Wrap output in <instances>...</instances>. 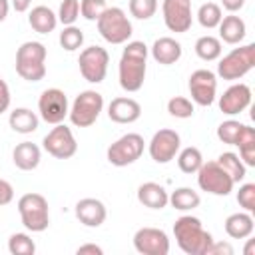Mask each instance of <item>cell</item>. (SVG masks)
I'll return each mask as SVG.
<instances>
[{
  "label": "cell",
  "instance_id": "7dc6e473",
  "mask_svg": "<svg viewBox=\"0 0 255 255\" xmlns=\"http://www.w3.org/2000/svg\"><path fill=\"white\" fill-rule=\"evenodd\" d=\"M8 12H10V0H0V22L6 20Z\"/></svg>",
  "mask_w": 255,
  "mask_h": 255
},
{
  "label": "cell",
  "instance_id": "5b68a950",
  "mask_svg": "<svg viewBox=\"0 0 255 255\" xmlns=\"http://www.w3.org/2000/svg\"><path fill=\"white\" fill-rule=\"evenodd\" d=\"M96 24H98L100 36L110 44H126L133 34V26L128 14L118 6L106 8L102 16L96 20Z\"/></svg>",
  "mask_w": 255,
  "mask_h": 255
},
{
  "label": "cell",
  "instance_id": "ab89813d",
  "mask_svg": "<svg viewBox=\"0 0 255 255\" xmlns=\"http://www.w3.org/2000/svg\"><path fill=\"white\" fill-rule=\"evenodd\" d=\"M237 203L245 211H249V213L255 211V183H243L239 187V191H237Z\"/></svg>",
  "mask_w": 255,
  "mask_h": 255
},
{
  "label": "cell",
  "instance_id": "e575fe53",
  "mask_svg": "<svg viewBox=\"0 0 255 255\" xmlns=\"http://www.w3.org/2000/svg\"><path fill=\"white\" fill-rule=\"evenodd\" d=\"M84 44V32L78 26H64V30L60 32V46L68 52H74L78 48H82Z\"/></svg>",
  "mask_w": 255,
  "mask_h": 255
},
{
  "label": "cell",
  "instance_id": "4316f807",
  "mask_svg": "<svg viewBox=\"0 0 255 255\" xmlns=\"http://www.w3.org/2000/svg\"><path fill=\"white\" fill-rule=\"evenodd\" d=\"M199 203H201V197L191 187H177L175 191L169 193V205L177 211H191L199 207Z\"/></svg>",
  "mask_w": 255,
  "mask_h": 255
},
{
  "label": "cell",
  "instance_id": "5bb4252c",
  "mask_svg": "<svg viewBox=\"0 0 255 255\" xmlns=\"http://www.w3.org/2000/svg\"><path fill=\"white\" fill-rule=\"evenodd\" d=\"M189 94H191V100L197 104V106H211L217 98V74H213L211 70H195L191 76H189Z\"/></svg>",
  "mask_w": 255,
  "mask_h": 255
},
{
  "label": "cell",
  "instance_id": "6da1fadb",
  "mask_svg": "<svg viewBox=\"0 0 255 255\" xmlns=\"http://www.w3.org/2000/svg\"><path fill=\"white\" fill-rule=\"evenodd\" d=\"M147 54H149V48L139 40H131L126 44L120 58V66H118L122 90L126 92L141 90L145 72H147Z\"/></svg>",
  "mask_w": 255,
  "mask_h": 255
},
{
  "label": "cell",
  "instance_id": "44dd1931",
  "mask_svg": "<svg viewBox=\"0 0 255 255\" xmlns=\"http://www.w3.org/2000/svg\"><path fill=\"white\" fill-rule=\"evenodd\" d=\"M137 201L149 209H163L169 205V193L155 181H145L137 187Z\"/></svg>",
  "mask_w": 255,
  "mask_h": 255
},
{
  "label": "cell",
  "instance_id": "52a82bcc",
  "mask_svg": "<svg viewBox=\"0 0 255 255\" xmlns=\"http://www.w3.org/2000/svg\"><path fill=\"white\" fill-rule=\"evenodd\" d=\"M255 66V44H245L239 48H233L229 54H225L217 64V76L223 80H239L247 72H251Z\"/></svg>",
  "mask_w": 255,
  "mask_h": 255
},
{
  "label": "cell",
  "instance_id": "4dcf8cb0",
  "mask_svg": "<svg viewBox=\"0 0 255 255\" xmlns=\"http://www.w3.org/2000/svg\"><path fill=\"white\" fill-rule=\"evenodd\" d=\"M175 157H177V167H179L183 173H187V175L197 173V169H199L201 163H203V155H201V151H199L197 147H193V145L179 149Z\"/></svg>",
  "mask_w": 255,
  "mask_h": 255
},
{
  "label": "cell",
  "instance_id": "7402d4cb",
  "mask_svg": "<svg viewBox=\"0 0 255 255\" xmlns=\"http://www.w3.org/2000/svg\"><path fill=\"white\" fill-rule=\"evenodd\" d=\"M40 159H42V151L36 143L32 141H22L18 143L14 149H12V161L18 169L22 171H32L40 165Z\"/></svg>",
  "mask_w": 255,
  "mask_h": 255
},
{
  "label": "cell",
  "instance_id": "e0dca14e",
  "mask_svg": "<svg viewBox=\"0 0 255 255\" xmlns=\"http://www.w3.org/2000/svg\"><path fill=\"white\" fill-rule=\"evenodd\" d=\"M251 106V88L247 84H233L229 86L223 96H219V110L225 116H237Z\"/></svg>",
  "mask_w": 255,
  "mask_h": 255
},
{
  "label": "cell",
  "instance_id": "d590c367",
  "mask_svg": "<svg viewBox=\"0 0 255 255\" xmlns=\"http://www.w3.org/2000/svg\"><path fill=\"white\" fill-rule=\"evenodd\" d=\"M167 112L169 116L177 118V120H187L193 116L195 108H193V102L189 98H183V96H175L167 102Z\"/></svg>",
  "mask_w": 255,
  "mask_h": 255
},
{
  "label": "cell",
  "instance_id": "7c38bea8",
  "mask_svg": "<svg viewBox=\"0 0 255 255\" xmlns=\"http://www.w3.org/2000/svg\"><path fill=\"white\" fill-rule=\"evenodd\" d=\"M42 145L44 149L56 157V159H68L72 157L76 151H78V141L74 137V131L62 122V124H56L42 139Z\"/></svg>",
  "mask_w": 255,
  "mask_h": 255
},
{
  "label": "cell",
  "instance_id": "4fadbf2b",
  "mask_svg": "<svg viewBox=\"0 0 255 255\" xmlns=\"http://www.w3.org/2000/svg\"><path fill=\"white\" fill-rule=\"evenodd\" d=\"M179 147H181V137L175 129H169V128L155 131L147 143L149 157L155 163H169L171 159H175Z\"/></svg>",
  "mask_w": 255,
  "mask_h": 255
},
{
  "label": "cell",
  "instance_id": "d4e9b609",
  "mask_svg": "<svg viewBox=\"0 0 255 255\" xmlns=\"http://www.w3.org/2000/svg\"><path fill=\"white\" fill-rule=\"evenodd\" d=\"M28 24L38 34H50L58 26V14L48 6H34L28 14Z\"/></svg>",
  "mask_w": 255,
  "mask_h": 255
},
{
  "label": "cell",
  "instance_id": "8fae6325",
  "mask_svg": "<svg viewBox=\"0 0 255 255\" xmlns=\"http://www.w3.org/2000/svg\"><path fill=\"white\" fill-rule=\"evenodd\" d=\"M70 104L66 94L60 88H48L38 98V114L46 124H62L68 118Z\"/></svg>",
  "mask_w": 255,
  "mask_h": 255
},
{
  "label": "cell",
  "instance_id": "30bf717a",
  "mask_svg": "<svg viewBox=\"0 0 255 255\" xmlns=\"http://www.w3.org/2000/svg\"><path fill=\"white\" fill-rule=\"evenodd\" d=\"M108 64H110V54L102 46H88L80 52V58H78L80 74L90 84L104 82L108 74Z\"/></svg>",
  "mask_w": 255,
  "mask_h": 255
},
{
  "label": "cell",
  "instance_id": "83f0119b",
  "mask_svg": "<svg viewBox=\"0 0 255 255\" xmlns=\"http://www.w3.org/2000/svg\"><path fill=\"white\" fill-rule=\"evenodd\" d=\"M215 161H217V163H219V165L229 173V177L233 179V183H239V181H243V179H245V175H247V165L241 161L239 153L223 151Z\"/></svg>",
  "mask_w": 255,
  "mask_h": 255
},
{
  "label": "cell",
  "instance_id": "d6986e66",
  "mask_svg": "<svg viewBox=\"0 0 255 255\" xmlns=\"http://www.w3.org/2000/svg\"><path fill=\"white\" fill-rule=\"evenodd\" d=\"M141 116V106L133 98H114L108 106V118L116 124H133Z\"/></svg>",
  "mask_w": 255,
  "mask_h": 255
},
{
  "label": "cell",
  "instance_id": "603a6c76",
  "mask_svg": "<svg viewBox=\"0 0 255 255\" xmlns=\"http://www.w3.org/2000/svg\"><path fill=\"white\" fill-rule=\"evenodd\" d=\"M217 28H219V40L225 44H241V40L247 34V26H245L243 18L237 14L223 16Z\"/></svg>",
  "mask_w": 255,
  "mask_h": 255
},
{
  "label": "cell",
  "instance_id": "d6a6232c",
  "mask_svg": "<svg viewBox=\"0 0 255 255\" xmlns=\"http://www.w3.org/2000/svg\"><path fill=\"white\" fill-rule=\"evenodd\" d=\"M243 128H245V124H241L237 120H225L217 126V137L227 145H237V139H239Z\"/></svg>",
  "mask_w": 255,
  "mask_h": 255
},
{
  "label": "cell",
  "instance_id": "74e56055",
  "mask_svg": "<svg viewBox=\"0 0 255 255\" xmlns=\"http://www.w3.org/2000/svg\"><path fill=\"white\" fill-rule=\"evenodd\" d=\"M80 16V0H62L58 10V22L64 26H72Z\"/></svg>",
  "mask_w": 255,
  "mask_h": 255
},
{
  "label": "cell",
  "instance_id": "ffe728a7",
  "mask_svg": "<svg viewBox=\"0 0 255 255\" xmlns=\"http://www.w3.org/2000/svg\"><path fill=\"white\" fill-rule=\"evenodd\" d=\"M149 54H151V58H153L157 64H161V66H171V64H175V62L181 58L183 50H181V44H179L175 38L163 36V38H157V40L151 44Z\"/></svg>",
  "mask_w": 255,
  "mask_h": 255
},
{
  "label": "cell",
  "instance_id": "836d02e7",
  "mask_svg": "<svg viewBox=\"0 0 255 255\" xmlns=\"http://www.w3.org/2000/svg\"><path fill=\"white\" fill-rule=\"evenodd\" d=\"M8 251L12 255H34L36 253V243L26 233H12L10 239H8Z\"/></svg>",
  "mask_w": 255,
  "mask_h": 255
},
{
  "label": "cell",
  "instance_id": "1f68e13d",
  "mask_svg": "<svg viewBox=\"0 0 255 255\" xmlns=\"http://www.w3.org/2000/svg\"><path fill=\"white\" fill-rule=\"evenodd\" d=\"M221 18H223L221 6L215 4V2H205V4H201L199 10H197V22H199L203 28H207V30L217 28L219 22H221Z\"/></svg>",
  "mask_w": 255,
  "mask_h": 255
},
{
  "label": "cell",
  "instance_id": "7a4b0ae2",
  "mask_svg": "<svg viewBox=\"0 0 255 255\" xmlns=\"http://www.w3.org/2000/svg\"><path fill=\"white\" fill-rule=\"evenodd\" d=\"M173 235L179 249L187 255H205L213 243V235L203 229L201 221L193 215H181L173 223Z\"/></svg>",
  "mask_w": 255,
  "mask_h": 255
},
{
  "label": "cell",
  "instance_id": "ee69618b",
  "mask_svg": "<svg viewBox=\"0 0 255 255\" xmlns=\"http://www.w3.org/2000/svg\"><path fill=\"white\" fill-rule=\"evenodd\" d=\"M78 255H104V249L96 243H86V245H80L76 249Z\"/></svg>",
  "mask_w": 255,
  "mask_h": 255
},
{
  "label": "cell",
  "instance_id": "b9f144b4",
  "mask_svg": "<svg viewBox=\"0 0 255 255\" xmlns=\"http://www.w3.org/2000/svg\"><path fill=\"white\" fill-rule=\"evenodd\" d=\"M14 199V187L10 181L0 177V205H8Z\"/></svg>",
  "mask_w": 255,
  "mask_h": 255
},
{
  "label": "cell",
  "instance_id": "484cf974",
  "mask_svg": "<svg viewBox=\"0 0 255 255\" xmlns=\"http://www.w3.org/2000/svg\"><path fill=\"white\" fill-rule=\"evenodd\" d=\"M8 124L16 133H24L26 135V133H32V131L38 129L40 118L36 116V112L28 110V108H16V110L10 112Z\"/></svg>",
  "mask_w": 255,
  "mask_h": 255
},
{
  "label": "cell",
  "instance_id": "f6af8a7d",
  "mask_svg": "<svg viewBox=\"0 0 255 255\" xmlns=\"http://www.w3.org/2000/svg\"><path fill=\"white\" fill-rule=\"evenodd\" d=\"M221 6H223L227 12L235 14V12H239V10L245 6V0H221Z\"/></svg>",
  "mask_w": 255,
  "mask_h": 255
},
{
  "label": "cell",
  "instance_id": "3957f363",
  "mask_svg": "<svg viewBox=\"0 0 255 255\" xmlns=\"http://www.w3.org/2000/svg\"><path fill=\"white\" fill-rule=\"evenodd\" d=\"M46 46L36 40L24 42L16 50V74L26 82H40L46 76Z\"/></svg>",
  "mask_w": 255,
  "mask_h": 255
},
{
  "label": "cell",
  "instance_id": "8d00e7d4",
  "mask_svg": "<svg viewBox=\"0 0 255 255\" xmlns=\"http://www.w3.org/2000/svg\"><path fill=\"white\" fill-rule=\"evenodd\" d=\"M157 12V0H129V14L137 20H149Z\"/></svg>",
  "mask_w": 255,
  "mask_h": 255
},
{
  "label": "cell",
  "instance_id": "ba28073f",
  "mask_svg": "<svg viewBox=\"0 0 255 255\" xmlns=\"http://www.w3.org/2000/svg\"><path fill=\"white\" fill-rule=\"evenodd\" d=\"M143 147H145V141L139 133H126L122 137H118L106 151V157L112 165L116 167H126V165H131L135 163L141 153H143Z\"/></svg>",
  "mask_w": 255,
  "mask_h": 255
},
{
  "label": "cell",
  "instance_id": "9a60e30c",
  "mask_svg": "<svg viewBox=\"0 0 255 255\" xmlns=\"http://www.w3.org/2000/svg\"><path fill=\"white\" fill-rule=\"evenodd\" d=\"M163 22L169 32L183 34L193 24V12H191V0H163L161 4Z\"/></svg>",
  "mask_w": 255,
  "mask_h": 255
},
{
  "label": "cell",
  "instance_id": "2e32d148",
  "mask_svg": "<svg viewBox=\"0 0 255 255\" xmlns=\"http://www.w3.org/2000/svg\"><path fill=\"white\" fill-rule=\"evenodd\" d=\"M133 247L141 255H167L169 253V237L163 229L141 227L133 233Z\"/></svg>",
  "mask_w": 255,
  "mask_h": 255
},
{
  "label": "cell",
  "instance_id": "f35d334b",
  "mask_svg": "<svg viewBox=\"0 0 255 255\" xmlns=\"http://www.w3.org/2000/svg\"><path fill=\"white\" fill-rule=\"evenodd\" d=\"M106 8V0H80V14L90 22H96Z\"/></svg>",
  "mask_w": 255,
  "mask_h": 255
},
{
  "label": "cell",
  "instance_id": "277c9868",
  "mask_svg": "<svg viewBox=\"0 0 255 255\" xmlns=\"http://www.w3.org/2000/svg\"><path fill=\"white\" fill-rule=\"evenodd\" d=\"M18 213L22 225L32 233H42L50 225L48 199L42 193H24L18 199Z\"/></svg>",
  "mask_w": 255,
  "mask_h": 255
},
{
  "label": "cell",
  "instance_id": "cb8c5ba5",
  "mask_svg": "<svg viewBox=\"0 0 255 255\" xmlns=\"http://www.w3.org/2000/svg\"><path fill=\"white\" fill-rule=\"evenodd\" d=\"M253 229H255V223L249 211H237L225 219V233L231 239H247L251 237Z\"/></svg>",
  "mask_w": 255,
  "mask_h": 255
},
{
  "label": "cell",
  "instance_id": "f546056e",
  "mask_svg": "<svg viewBox=\"0 0 255 255\" xmlns=\"http://www.w3.org/2000/svg\"><path fill=\"white\" fill-rule=\"evenodd\" d=\"M221 52H223L221 40L215 38V36H211V34L201 36V38H197V42H195V54H197L201 60H205V62L217 60V58L221 56Z\"/></svg>",
  "mask_w": 255,
  "mask_h": 255
},
{
  "label": "cell",
  "instance_id": "8992f818",
  "mask_svg": "<svg viewBox=\"0 0 255 255\" xmlns=\"http://www.w3.org/2000/svg\"><path fill=\"white\" fill-rule=\"evenodd\" d=\"M104 110V96L96 90H84L70 106L68 118L76 128H90L96 124Z\"/></svg>",
  "mask_w": 255,
  "mask_h": 255
},
{
  "label": "cell",
  "instance_id": "7bdbcfd3",
  "mask_svg": "<svg viewBox=\"0 0 255 255\" xmlns=\"http://www.w3.org/2000/svg\"><path fill=\"white\" fill-rule=\"evenodd\" d=\"M10 100H12V96H10V88H8V84L0 78V116L10 108Z\"/></svg>",
  "mask_w": 255,
  "mask_h": 255
},
{
  "label": "cell",
  "instance_id": "ac0fdd59",
  "mask_svg": "<svg viewBox=\"0 0 255 255\" xmlns=\"http://www.w3.org/2000/svg\"><path fill=\"white\" fill-rule=\"evenodd\" d=\"M76 217L86 227H100L108 217V209L100 199L84 197L76 203Z\"/></svg>",
  "mask_w": 255,
  "mask_h": 255
},
{
  "label": "cell",
  "instance_id": "bcb514c9",
  "mask_svg": "<svg viewBox=\"0 0 255 255\" xmlns=\"http://www.w3.org/2000/svg\"><path fill=\"white\" fill-rule=\"evenodd\" d=\"M10 4H12V8H14L16 12H26V10L30 8L32 0H10Z\"/></svg>",
  "mask_w": 255,
  "mask_h": 255
},
{
  "label": "cell",
  "instance_id": "f1b7e54d",
  "mask_svg": "<svg viewBox=\"0 0 255 255\" xmlns=\"http://www.w3.org/2000/svg\"><path fill=\"white\" fill-rule=\"evenodd\" d=\"M237 147H239V157L247 167L255 165V129L251 126H245L239 139H237Z\"/></svg>",
  "mask_w": 255,
  "mask_h": 255
},
{
  "label": "cell",
  "instance_id": "c3c4849f",
  "mask_svg": "<svg viewBox=\"0 0 255 255\" xmlns=\"http://www.w3.org/2000/svg\"><path fill=\"white\" fill-rule=\"evenodd\" d=\"M245 255H253V239H249V243L245 247Z\"/></svg>",
  "mask_w": 255,
  "mask_h": 255
},
{
  "label": "cell",
  "instance_id": "60d3db41",
  "mask_svg": "<svg viewBox=\"0 0 255 255\" xmlns=\"http://www.w3.org/2000/svg\"><path fill=\"white\" fill-rule=\"evenodd\" d=\"M205 255H233V247L227 241H215L213 239V243L209 245Z\"/></svg>",
  "mask_w": 255,
  "mask_h": 255
},
{
  "label": "cell",
  "instance_id": "9c48e42d",
  "mask_svg": "<svg viewBox=\"0 0 255 255\" xmlns=\"http://www.w3.org/2000/svg\"><path fill=\"white\" fill-rule=\"evenodd\" d=\"M197 185L211 195H229L233 191V179L217 161H203L197 169Z\"/></svg>",
  "mask_w": 255,
  "mask_h": 255
}]
</instances>
